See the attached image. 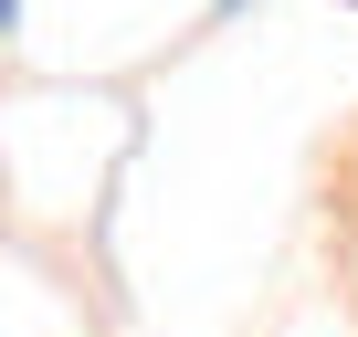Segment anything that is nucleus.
<instances>
[{"label":"nucleus","mask_w":358,"mask_h":337,"mask_svg":"<svg viewBox=\"0 0 358 337\" xmlns=\"http://www.w3.org/2000/svg\"><path fill=\"white\" fill-rule=\"evenodd\" d=\"M0 11H11V0H0Z\"/></svg>","instance_id":"f257e3e1"}]
</instances>
